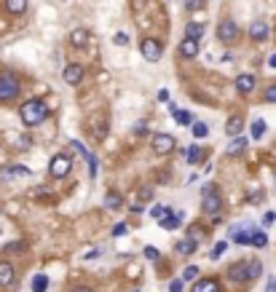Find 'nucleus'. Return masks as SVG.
Listing matches in <instances>:
<instances>
[{"instance_id":"35","label":"nucleus","mask_w":276,"mask_h":292,"mask_svg":"<svg viewBox=\"0 0 276 292\" xmlns=\"http://www.w3.org/2000/svg\"><path fill=\"white\" fill-rule=\"evenodd\" d=\"M175 118H177V124H183V126H191V113H185V110H177L175 113Z\"/></svg>"},{"instance_id":"26","label":"nucleus","mask_w":276,"mask_h":292,"mask_svg":"<svg viewBox=\"0 0 276 292\" xmlns=\"http://www.w3.org/2000/svg\"><path fill=\"white\" fill-rule=\"evenodd\" d=\"M265 129H268V124H265L263 118H255V121H252V137H255V140H260V137L265 134Z\"/></svg>"},{"instance_id":"13","label":"nucleus","mask_w":276,"mask_h":292,"mask_svg":"<svg viewBox=\"0 0 276 292\" xmlns=\"http://www.w3.org/2000/svg\"><path fill=\"white\" fill-rule=\"evenodd\" d=\"M255 75L252 73H241L239 78H236V91H239V94H252V91H255Z\"/></svg>"},{"instance_id":"40","label":"nucleus","mask_w":276,"mask_h":292,"mask_svg":"<svg viewBox=\"0 0 276 292\" xmlns=\"http://www.w3.org/2000/svg\"><path fill=\"white\" fill-rule=\"evenodd\" d=\"M113 43H115V46H126V43H129V35H126V33H115Z\"/></svg>"},{"instance_id":"44","label":"nucleus","mask_w":276,"mask_h":292,"mask_svg":"<svg viewBox=\"0 0 276 292\" xmlns=\"http://www.w3.org/2000/svg\"><path fill=\"white\" fill-rule=\"evenodd\" d=\"M263 198H265V193H263V190H260V193H249V196H247V201L257 204V201H263Z\"/></svg>"},{"instance_id":"48","label":"nucleus","mask_w":276,"mask_h":292,"mask_svg":"<svg viewBox=\"0 0 276 292\" xmlns=\"http://www.w3.org/2000/svg\"><path fill=\"white\" fill-rule=\"evenodd\" d=\"M83 257H86V260H97V257H99V249H86Z\"/></svg>"},{"instance_id":"34","label":"nucleus","mask_w":276,"mask_h":292,"mask_svg":"<svg viewBox=\"0 0 276 292\" xmlns=\"http://www.w3.org/2000/svg\"><path fill=\"white\" fill-rule=\"evenodd\" d=\"M196 276H199V265H188L183 271V281H193Z\"/></svg>"},{"instance_id":"22","label":"nucleus","mask_w":276,"mask_h":292,"mask_svg":"<svg viewBox=\"0 0 276 292\" xmlns=\"http://www.w3.org/2000/svg\"><path fill=\"white\" fill-rule=\"evenodd\" d=\"M244 148H247V137H236V140L228 145V150H225V153H228V156H239Z\"/></svg>"},{"instance_id":"33","label":"nucleus","mask_w":276,"mask_h":292,"mask_svg":"<svg viewBox=\"0 0 276 292\" xmlns=\"http://www.w3.org/2000/svg\"><path fill=\"white\" fill-rule=\"evenodd\" d=\"M225 249H228V244H225V241H217L215 247H212V255H209V257H212V260L223 257V252H225Z\"/></svg>"},{"instance_id":"28","label":"nucleus","mask_w":276,"mask_h":292,"mask_svg":"<svg viewBox=\"0 0 276 292\" xmlns=\"http://www.w3.org/2000/svg\"><path fill=\"white\" fill-rule=\"evenodd\" d=\"M265 244H268V236L263 233V230H252V247H257V249H263L265 247Z\"/></svg>"},{"instance_id":"41","label":"nucleus","mask_w":276,"mask_h":292,"mask_svg":"<svg viewBox=\"0 0 276 292\" xmlns=\"http://www.w3.org/2000/svg\"><path fill=\"white\" fill-rule=\"evenodd\" d=\"M185 9L193 11V9H204V0H185Z\"/></svg>"},{"instance_id":"7","label":"nucleus","mask_w":276,"mask_h":292,"mask_svg":"<svg viewBox=\"0 0 276 292\" xmlns=\"http://www.w3.org/2000/svg\"><path fill=\"white\" fill-rule=\"evenodd\" d=\"M175 148H177V142L172 134H153V153L156 156H167Z\"/></svg>"},{"instance_id":"42","label":"nucleus","mask_w":276,"mask_h":292,"mask_svg":"<svg viewBox=\"0 0 276 292\" xmlns=\"http://www.w3.org/2000/svg\"><path fill=\"white\" fill-rule=\"evenodd\" d=\"M265 102H276V83L265 89Z\"/></svg>"},{"instance_id":"2","label":"nucleus","mask_w":276,"mask_h":292,"mask_svg":"<svg viewBox=\"0 0 276 292\" xmlns=\"http://www.w3.org/2000/svg\"><path fill=\"white\" fill-rule=\"evenodd\" d=\"M201 209H204V214H209V217H220V212H223V198H220L215 185H204V190H201Z\"/></svg>"},{"instance_id":"12","label":"nucleus","mask_w":276,"mask_h":292,"mask_svg":"<svg viewBox=\"0 0 276 292\" xmlns=\"http://www.w3.org/2000/svg\"><path fill=\"white\" fill-rule=\"evenodd\" d=\"M228 279H231V281H252V276H249V263L231 265V268H228Z\"/></svg>"},{"instance_id":"53","label":"nucleus","mask_w":276,"mask_h":292,"mask_svg":"<svg viewBox=\"0 0 276 292\" xmlns=\"http://www.w3.org/2000/svg\"><path fill=\"white\" fill-rule=\"evenodd\" d=\"M73 292H91L89 287H78V289H73Z\"/></svg>"},{"instance_id":"9","label":"nucleus","mask_w":276,"mask_h":292,"mask_svg":"<svg viewBox=\"0 0 276 292\" xmlns=\"http://www.w3.org/2000/svg\"><path fill=\"white\" fill-rule=\"evenodd\" d=\"M268 33H271V27H268L265 19H255L249 25V38H252V41H257V43H263L268 38Z\"/></svg>"},{"instance_id":"4","label":"nucleus","mask_w":276,"mask_h":292,"mask_svg":"<svg viewBox=\"0 0 276 292\" xmlns=\"http://www.w3.org/2000/svg\"><path fill=\"white\" fill-rule=\"evenodd\" d=\"M70 169H73V158H70L67 153H59V156H54V158H51L49 174H51L54 180H65L67 174H70Z\"/></svg>"},{"instance_id":"31","label":"nucleus","mask_w":276,"mask_h":292,"mask_svg":"<svg viewBox=\"0 0 276 292\" xmlns=\"http://www.w3.org/2000/svg\"><path fill=\"white\" fill-rule=\"evenodd\" d=\"M169 212H172L169 206H164V204H156L153 209H151V217H153V220H164V217H167Z\"/></svg>"},{"instance_id":"24","label":"nucleus","mask_w":276,"mask_h":292,"mask_svg":"<svg viewBox=\"0 0 276 292\" xmlns=\"http://www.w3.org/2000/svg\"><path fill=\"white\" fill-rule=\"evenodd\" d=\"M204 35V25L199 22V25H196V22H188L185 25V38H201Z\"/></svg>"},{"instance_id":"21","label":"nucleus","mask_w":276,"mask_h":292,"mask_svg":"<svg viewBox=\"0 0 276 292\" xmlns=\"http://www.w3.org/2000/svg\"><path fill=\"white\" fill-rule=\"evenodd\" d=\"M121 204H123V198H121L118 190H110V193L105 196V209H118Z\"/></svg>"},{"instance_id":"3","label":"nucleus","mask_w":276,"mask_h":292,"mask_svg":"<svg viewBox=\"0 0 276 292\" xmlns=\"http://www.w3.org/2000/svg\"><path fill=\"white\" fill-rule=\"evenodd\" d=\"M19 97V78L14 73L0 75V102H11Z\"/></svg>"},{"instance_id":"39","label":"nucleus","mask_w":276,"mask_h":292,"mask_svg":"<svg viewBox=\"0 0 276 292\" xmlns=\"http://www.w3.org/2000/svg\"><path fill=\"white\" fill-rule=\"evenodd\" d=\"M143 255H145L148 260H153V263H156V260H159V255H161V252L156 249V247H145V252H143Z\"/></svg>"},{"instance_id":"49","label":"nucleus","mask_w":276,"mask_h":292,"mask_svg":"<svg viewBox=\"0 0 276 292\" xmlns=\"http://www.w3.org/2000/svg\"><path fill=\"white\" fill-rule=\"evenodd\" d=\"M134 134H145V121H140V124L134 126Z\"/></svg>"},{"instance_id":"43","label":"nucleus","mask_w":276,"mask_h":292,"mask_svg":"<svg viewBox=\"0 0 276 292\" xmlns=\"http://www.w3.org/2000/svg\"><path fill=\"white\" fill-rule=\"evenodd\" d=\"M113 236H115V239H121V236H126V225H123V222H118V225L113 228Z\"/></svg>"},{"instance_id":"16","label":"nucleus","mask_w":276,"mask_h":292,"mask_svg":"<svg viewBox=\"0 0 276 292\" xmlns=\"http://www.w3.org/2000/svg\"><path fill=\"white\" fill-rule=\"evenodd\" d=\"M196 249H199V244H196L193 239H183V241L175 244V252H177V255H183V257L185 255H193Z\"/></svg>"},{"instance_id":"30","label":"nucleus","mask_w":276,"mask_h":292,"mask_svg":"<svg viewBox=\"0 0 276 292\" xmlns=\"http://www.w3.org/2000/svg\"><path fill=\"white\" fill-rule=\"evenodd\" d=\"M204 236H207V233H204V228H201V225H191V230H188V239H193L196 244H201V241H204Z\"/></svg>"},{"instance_id":"19","label":"nucleus","mask_w":276,"mask_h":292,"mask_svg":"<svg viewBox=\"0 0 276 292\" xmlns=\"http://www.w3.org/2000/svg\"><path fill=\"white\" fill-rule=\"evenodd\" d=\"M241 129H244V121H241V115H233V118H228V124H225V134H231V137H239V134H241Z\"/></svg>"},{"instance_id":"23","label":"nucleus","mask_w":276,"mask_h":292,"mask_svg":"<svg viewBox=\"0 0 276 292\" xmlns=\"http://www.w3.org/2000/svg\"><path fill=\"white\" fill-rule=\"evenodd\" d=\"M27 0H6V11L9 14H25Z\"/></svg>"},{"instance_id":"5","label":"nucleus","mask_w":276,"mask_h":292,"mask_svg":"<svg viewBox=\"0 0 276 292\" xmlns=\"http://www.w3.org/2000/svg\"><path fill=\"white\" fill-rule=\"evenodd\" d=\"M140 54H143L148 62H159L161 54H164V43L159 38H143L140 41Z\"/></svg>"},{"instance_id":"8","label":"nucleus","mask_w":276,"mask_h":292,"mask_svg":"<svg viewBox=\"0 0 276 292\" xmlns=\"http://www.w3.org/2000/svg\"><path fill=\"white\" fill-rule=\"evenodd\" d=\"M252 225H233L231 228V239L236 244H241V247H247V244H252Z\"/></svg>"},{"instance_id":"46","label":"nucleus","mask_w":276,"mask_h":292,"mask_svg":"<svg viewBox=\"0 0 276 292\" xmlns=\"http://www.w3.org/2000/svg\"><path fill=\"white\" fill-rule=\"evenodd\" d=\"M263 222H265V225H273V222H276V212H265Z\"/></svg>"},{"instance_id":"15","label":"nucleus","mask_w":276,"mask_h":292,"mask_svg":"<svg viewBox=\"0 0 276 292\" xmlns=\"http://www.w3.org/2000/svg\"><path fill=\"white\" fill-rule=\"evenodd\" d=\"M193 292H220L217 279H199L193 284Z\"/></svg>"},{"instance_id":"36","label":"nucleus","mask_w":276,"mask_h":292,"mask_svg":"<svg viewBox=\"0 0 276 292\" xmlns=\"http://www.w3.org/2000/svg\"><path fill=\"white\" fill-rule=\"evenodd\" d=\"M70 148H73L75 153H81V156H83V158H89V156H91V153H89V150H86V148H83V145H81V142H78V140H70Z\"/></svg>"},{"instance_id":"52","label":"nucleus","mask_w":276,"mask_h":292,"mask_svg":"<svg viewBox=\"0 0 276 292\" xmlns=\"http://www.w3.org/2000/svg\"><path fill=\"white\" fill-rule=\"evenodd\" d=\"M268 65H271L273 70H276V54H271V59H268Z\"/></svg>"},{"instance_id":"25","label":"nucleus","mask_w":276,"mask_h":292,"mask_svg":"<svg viewBox=\"0 0 276 292\" xmlns=\"http://www.w3.org/2000/svg\"><path fill=\"white\" fill-rule=\"evenodd\" d=\"M185 158H188V164H199V161L204 158V150L199 148V145H193V148H188V153H185Z\"/></svg>"},{"instance_id":"10","label":"nucleus","mask_w":276,"mask_h":292,"mask_svg":"<svg viewBox=\"0 0 276 292\" xmlns=\"http://www.w3.org/2000/svg\"><path fill=\"white\" fill-rule=\"evenodd\" d=\"M180 57H185V59H193L196 54L201 51V43H199V38H185L183 43H180Z\"/></svg>"},{"instance_id":"14","label":"nucleus","mask_w":276,"mask_h":292,"mask_svg":"<svg viewBox=\"0 0 276 292\" xmlns=\"http://www.w3.org/2000/svg\"><path fill=\"white\" fill-rule=\"evenodd\" d=\"M183 217H185L183 212H177V214H175V212H169L164 220H159V225H161L164 230H175V228H180V222H183Z\"/></svg>"},{"instance_id":"1","label":"nucleus","mask_w":276,"mask_h":292,"mask_svg":"<svg viewBox=\"0 0 276 292\" xmlns=\"http://www.w3.org/2000/svg\"><path fill=\"white\" fill-rule=\"evenodd\" d=\"M46 115H49V107H46V102H41V99H27V102L19 107V118H22L25 126L43 124Z\"/></svg>"},{"instance_id":"37","label":"nucleus","mask_w":276,"mask_h":292,"mask_svg":"<svg viewBox=\"0 0 276 292\" xmlns=\"http://www.w3.org/2000/svg\"><path fill=\"white\" fill-rule=\"evenodd\" d=\"M260 273H263V265H260L257 260H252V263H249V276H252V279H257Z\"/></svg>"},{"instance_id":"51","label":"nucleus","mask_w":276,"mask_h":292,"mask_svg":"<svg viewBox=\"0 0 276 292\" xmlns=\"http://www.w3.org/2000/svg\"><path fill=\"white\" fill-rule=\"evenodd\" d=\"M22 247H25V244H9L6 249H9V252H17V249H22Z\"/></svg>"},{"instance_id":"6","label":"nucleus","mask_w":276,"mask_h":292,"mask_svg":"<svg viewBox=\"0 0 276 292\" xmlns=\"http://www.w3.org/2000/svg\"><path fill=\"white\" fill-rule=\"evenodd\" d=\"M217 41H223V43L239 41V25H236L233 19H223L217 25Z\"/></svg>"},{"instance_id":"17","label":"nucleus","mask_w":276,"mask_h":292,"mask_svg":"<svg viewBox=\"0 0 276 292\" xmlns=\"http://www.w3.org/2000/svg\"><path fill=\"white\" fill-rule=\"evenodd\" d=\"M89 30H73V33H70V43L75 46V49H83L86 43H89Z\"/></svg>"},{"instance_id":"11","label":"nucleus","mask_w":276,"mask_h":292,"mask_svg":"<svg viewBox=\"0 0 276 292\" xmlns=\"http://www.w3.org/2000/svg\"><path fill=\"white\" fill-rule=\"evenodd\" d=\"M62 78H65V83H70V86H78V83L83 81V67L81 65H67L65 70H62Z\"/></svg>"},{"instance_id":"27","label":"nucleus","mask_w":276,"mask_h":292,"mask_svg":"<svg viewBox=\"0 0 276 292\" xmlns=\"http://www.w3.org/2000/svg\"><path fill=\"white\" fill-rule=\"evenodd\" d=\"M191 132H193V137H196V140H204V137L209 134V126L204 124V121H196V124L191 126Z\"/></svg>"},{"instance_id":"50","label":"nucleus","mask_w":276,"mask_h":292,"mask_svg":"<svg viewBox=\"0 0 276 292\" xmlns=\"http://www.w3.org/2000/svg\"><path fill=\"white\" fill-rule=\"evenodd\" d=\"M265 292H276V279H273V276L268 279V287H265Z\"/></svg>"},{"instance_id":"29","label":"nucleus","mask_w":276,"mask_h":292,"mask_svg":"<svg viewBox=\"0 0 276 292\" xmlns=\"http://www.w3.org/2000/svg\"><path fill=\"white\" fill-rule=\"evenodd\" d=\"M46 289H49V276L38 273L33 279V292H46Z\"/></svg>"},{"instance_id":"32","label":"nucleus","mask_w":276,"mask_h":292,"mask_svg":"<svg viewBox=\"0 0 276 292\" xmlns=\"http://www.w3.org/2000/svg\"><path fill=\"white\" fill-rule=\"evenodd\" d=\"M86 164H89V177H91V180H97V166H99V164H97V156L91 153V156L86 158Z\"/></svg>"},{"instance_id":"20","label":"nucleus","mask_w":276,"mask_h":292,"mask_svg":"<svg viewBox=\"0 0 276 292\" xmlns=\"http://www.w3.org/2000/svg\"><path fill=\"white\" fill-rule=\"evenodd\" d=\"M3 177L9 180V177H30V169L27 166H22V164H17V166H9L3 172Z\"/></svg>"},{"instance_id":"38","label":"nucleus","mask_w":276,"mask_h":292,"mask_svg":"<svg viewBox=\"0 0 276 292\" xmlns=\"http://www.w3.org/2000/svg\"><path fill=\"white\" fill-rule=\"evenodd\" d=\"M91 132H94V137H99V140H102V137L107 134V129H105V124H102V121H97V124L91 126Z\"/></svg>"},{"instance_id":"45","label":"nucleus","mask_w":276,"mask_h":292,"mask_svg":"<svg viewBox=\"0 0 276 292\" xmlns=\"http://www.w3.org/2000/svg\"><path fill=\"white\" fill-rule=\"evenodd\" d=\"M169 292H183V279H177V281H169Z\"/></svg>"},{"instance_id":"47","label":"nucleus","mask_w":276,"mask_h":292,"mask_svg":"<svg viewBox=\"0 0 276 292\" xmlns=\"http://www.w3.org/2000/svg\"><path fill=\"white\" fill-rule=\"evenodd\" d=\"M140 198H143V201H151V198H153L151 188H143V190H140Z\"/></svg>"},{"instance_id":"54","label":"nucleus","mask_w":276,"mask_h":292,"mask_svg":"<svg viewBox=\"0 0 276 292\" xmlns=\"http://www.w3.org/2000/svg\"><path fill=\"white\" fill-rule=\"evenodd\" d=\"M134 292H137V289H134Z\"/></svg>"},{"instance_id":"18","label":"nucleus","mask_w":276,"mask_h":292,"mask_svg":"<svg viewBox=\"0 0 276 292\" xmlns=\"http://www.w3.org/2000/svg\"><path fill=\"white\" fill-rule=\"evenodd\" d=\"M14 284V265L0 263V287H11Z\"/></svg>"}]
</instances>
